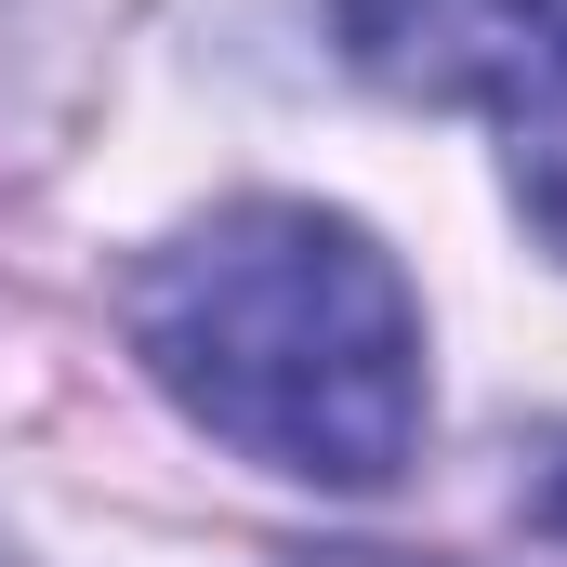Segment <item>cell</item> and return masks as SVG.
<instances>
[{
  "label": "cell",
  "instance_id": "cell-1",
  "mask_svg": "<svg viewBox=\"0 0 567 567\" xmlns=\"http://www.w3.org/2000/svg\"><path fill=\"white\" fill-rule=\"evenodd\" d=\"M145 383L238 462L303 488H383L423 449V303L357 212L238 198L120 278Z\"/></svg>",
  "mask_w": 567,
  "mask_h": 567
},
{
  "label": "cell",
  "instance_id": "cell-5",
  "mask_svg": "<svg viewBox=\"0 0 567 567\" xmlns=\"http://www.w3.org/2000/svg\"><path fill=\"white\" fill-rule=\"evenodd\" d=\"M303 567H396V555H303Z\"/></svg>",
  "mask_w": 567,
  "mask_h": 567
},
{
  "label": "cell",
  "instance_id": "cell-6",
  "mask_svg": "<svg viewBox=\"0 0 567 567\" xmlns=\"http://www.w3.org/2000/svg\"><path fill=\"white\" fill-rule=\"evenodd\" d=\"M0 567H13V542H0Z\"/></svg>",
  "mask_w": 567,
  "mask_h": 567
},
{
  "label": "cell",
  "instance_id": "cell-4",
  "mask_svg": "<svg viewBox=\"0 0 567 567\" xmlns=\"http://www.w3.org/2000/svg\"><path fill=\"white\" fill-rule=\"evenodd\" d=\"M13 66H27V0H0V120H13Z\"/></svg>",
  "mask_w": 567,
  "mask_h": 567
},
{
  "label": "cell",
  "instance_id": "cell-3",
  "mask_svg": "<svg viewBox=\"0 0 567 567\" xmlns=\"http://www.w3.org/2000/svg\"><path fill=\"white\" fill-rule=\"evenodd\" d=\"M528 528L567 542V435H542V462H528Z\"/></svg>",
  "mask_w": 567,
  "mask_h": 567
},
{
  "label": "cell",
  "instance_id": "cell-2",
  "mask_svg": "<svg viewBox=\"0 0 567 567\" xmlns=\"http://www.w3.org/2000/svg\"><path fill=\"white\" fill-rule=\"evenodd\" d=\"M330 40L410 106L502 120L515 212L567 265V0H330Z\"/></svg>",
  "mask_w": 567,
  "mask_h": 567
}]
</instances>
